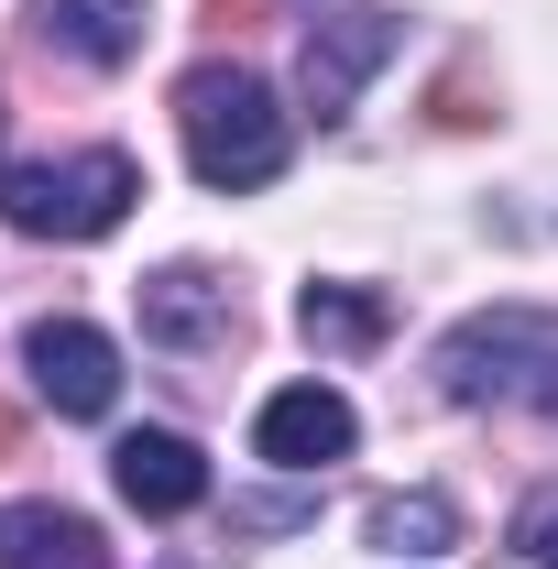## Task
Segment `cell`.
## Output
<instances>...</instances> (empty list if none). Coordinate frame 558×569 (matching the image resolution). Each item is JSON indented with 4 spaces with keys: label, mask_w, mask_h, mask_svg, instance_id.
Wrapping results in <instances>:
<instances>
[{
    "label": "cell",
    "mask_w": 558,
    "mask_h": 569,
    "mask_svg": "<svg viewBox=\"0 0 558 569\" xmlns=\"http://www.w3.org/2000/svg\"><path fill=\"white\" fill-rule=\"evenodd\" d=\"M176 132H187V164H198V187L219 198H252V187H275L285 176V110L275 88L252 67H187L176 77Z\"/></svg>",
    "instance_id": "cell-1"
},
{
    "label": "cell",
    "mask_w": 558,
    "mask_h": 569,
    "mask_svg": "<svg viewBox=\"0 0 558 569\" xmlns=\"http://www.w3.org/2000/svg\"><path fill=\"white\" fill-rule=\"evenodd\" d=\"M427 372L449 406H515L558 427V307H482L438 340Z\"/></svg>",
    "instance_id": "cell-2"
},
{
    "label": "cell",
    "mask_w": 558,
    "mask_h": 569,
    "mask_svg": "<svg viewBox=\"0 0 558 569\" xmlns=\"http://www.w3.org/2000/svg\"><path fill=\"white\" fill-rule=\"evenodd\" d=\"M132 198H142V164L110 153V142L56 153V164H11V176H0V219H11L22 241H99V230L132 219Z\"/></svg>",
    "instance_id": "cell-3"
},
{
    "label": "cell",
    "mask_w": 558,
    "mask_h": 569,
    "mask_svg": "<svg viewBox=\"0 0 558 569\" xmlns=\"http://www.w3.org/2000/svg\"><path fill=\"white\" fill-rule=\"evenodd\" d=\"M22 372H33V395H44L56 417H110V406H121V351H110V329H88V318H33V329H22Z\"/></svg>",
    "instance_id": "cell-4"
},
{
    "label": "cell",
    "mask_w": 558,
    "mask_h": 569,
    "mask_svg": "<svg viewBox=\"0 0 558 569\" xmlns=\"http://www.w3.org/2000/svg\"><path fill=\"white\" fill-rule=\"evenodd\" d=\"M142 340L165 361H209L241 340V296H230V274H209V263H165V274H142Z\"/></svg>",
    "instance_id": "cell-5"
},
{
    "label": "cell",
    "mask_w": 558,
    "mask_h": 569,
    "mask_svg": "<svg viewBox=\"0 0 558 569\" xmlns=\"http://www.w3.org/2000/svg\"><path fill=\"white\" fill-rule=\"evenodd\" d=\"M395 44H406L395 11H329V22L307 33V67H296L307 110H318V121H350V99L372 88V67H395Z\"/></svg>",
    "instance_id": "cell-6"
},
{
    "label": "cell",
    "mask_w": 558,
    "mask_h": 569,
    "mask_svg": "<svg viewBox=\"0 0 558 569\" xmlns=\"http://www.w3.org/2000/svg\"><path fill=\"white\" fill-rule=\"evenodd\" d=\"M350 438H361V417H350L340 383H285V395H263V417H252V449L275 471H329V460H350Z\"/></svg>",
    "instance_id": "cell-7"
},
{
    "label": "cell",
    "mask_w": 558,
    "mask_h": 569,
    "mask_svg": "<svg viewBox=\"0 0 558 569\" xmlns=\"http://www.w3.org/2000/svg\"><path fill=\"white\" fill-rule=\"evenodd\" d=\"M110 482L132 515H198L209 503V460H198V438H176V427H132L121 449H110Z\"/></svg>",
    "instance_id": "cell-8"
},
{
    "label": "cell",
    "mask_w": 558,
    "mask_h": 569,
    "mask_svg": "<svg viewBox=\"0 0 558 569\" xmlns=\"http://www.w3.org/2000/svg\"><path fill=\"white\" fill-rule=\"evenodd\" d=\"M0 569H110V537L67 503H11L0 515Z\"/></svg>",
    "instance_id": "cell-9"
},
{
    "label": "cell",
    "mask_w": 558,
    "mask_h": 569,
    "mask_svg": "<svg viewBox=\"0 0 558 569\" xmlns=\"http://www.w3.org/2000/svg\"><path fill=\"white\" fill-rule=\"evenodd\" d=\"M33 22L77 67H132L142 56V0H33Z\"/></svg>",
    "instance_id": "cell-10"
},
{
    "label": "cell",
    "mask_w": 558,
    "mask_h": 569,
    "mask_svg": "<svg viewBox=\"0 0 558 569\" xmlns=\"http://www.w3.org/2000/svg\"><path fill=\"white\" fill-rule=\"evenodd\" d=\"M296 329H307L318 351H372V340H383V296H372V284H307V296H296Z\"/></svg>",
    "instance_id": "cell-11"
},
{
    "label": "cell",
    "mask_w": 558,
    "mask_h": 569,
    "mask_svg": "<svg viewBox=\"0 0 558 569\" xmlns=\"http://www.w3.org/2000/svg\"><path fill=\"white\" fill-rule=\"evenodd\" d=\"M449 537H460L449 493H395V503H372V548H383V559H438Z\"/></svg>",
    "instance_id": "cell-12"
},
{
    "label": "cell",
    "mask_w": 558,
    "mask_h": 569,
    "mask_svg": "<svg viewBox=\"0 0 558 569\" xmlns=\"http://www.w3.org/2000/svg\"><path fill=\"white\" fill-rule=\"evenodd\" d=\"M515 559H526V569H558V493H537L526 515H515Z\"/></svg>",
    "instance_id": "cell-13"
},
{
    "label": "cell",
    "mask_w": 558,
    "mask_h": 569,
    "mask_svg": "<svg viewBox=\"0 0 558 569\" xmlns=\"http://www.w3.org/2000/svg\"><path fill=\"white\" fill-rule=\"evenodd\" d=\"M263 11H275V0H209V22H230V33H241V22H263Z\"/></svg>",
    "instance_id": "cell-14"
},
{
    "label": "cell",
    "mask_w": 558,
    "mask_h": 569,
    "mask_svg": "<svg viewBox=\"0 0 558 569\" xmlns=\"http://www.w3.org/2000/svg\"><path fill=\"white\" fill-rule=\"evenodd\" d=\"M11 449H22V406L0 395V460H11Z\"/></svg>",
    "instance_id": "cell-15"
},
{
    "label": "cell",
    "mask_w": 558,
    "mask_h": 569,
    "mask_svg": "<svg viewBox=\"0 0 558 569\" xmlns=\"http://www.w3.org/2000/svg\"><path fill=\"white\" fill-rule=\"evenodd\" d=\"M0 121H11V110H0Z\"/></svg>",
    "instance_id": "cell-16"
}]
</instances>
